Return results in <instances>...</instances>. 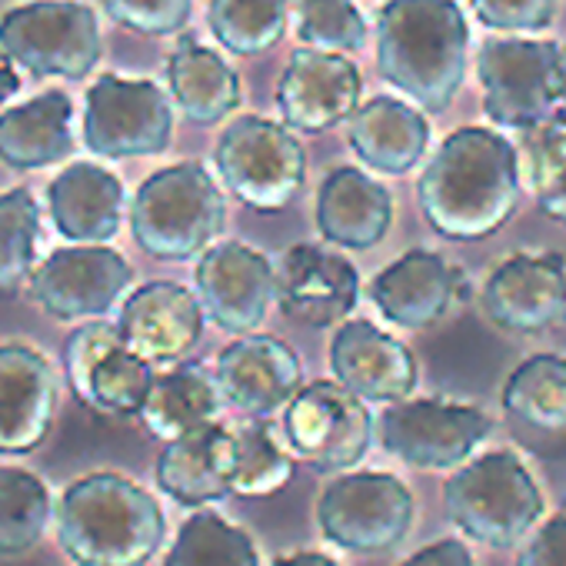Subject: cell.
Wrapping results in <instances>:
<instances>
[{"instance_id":"obj_1","label":"cell","mask_w":566,"mask_h":566,"mask_svg":"<svg viewBox=\"0 0 566 566\" xmlns=\"http://www.w3.org/2000/svg\"><path fill=\"white\" fill-rule=\"evenodd\" d=\"M523 174L516 147L483 127L453 130L417 180L427 223L447 240H486L520 207Z\"/></svg>"},{"instance_id":"obj_2","label":"cell","mask_w":566,"mask_h":566,"mask_svg":"<svg viewBox=\"0 0 566 566\" xmlns=\"http://www.w3.org/2000/svg\"><path fill=\"white\" fill-rule=\"evenodd\" d=\"M470 28L457 0H387L377 14V67L420 111L443 114L467 77Z\"/></svg>"},{"instance_id":"obj_3","label":"cell","mask_w":566,"mask_h":566,"mask_svg":"<svg viewBox=\"0 0 566 566\" xmlns=\"http://www.w3.org/2000/svg\"><path fill=\"white\" fill-rule=\"evenodd\" d=\"M57 539L77 566H147L167 539V516L140 483L91 473L57 500Z\"/></svg>"},{"instance_id":"obj_4","label":"cell","mask_w":566,"mask_h":566,"mask_svg":"<svg viewBox=\"0 0 566 566\" xmlns=\"http://www.w3.org/2000/svg\"><path fill=\"white\" fill-rule=\"evenodd\" d=\"M223 220V190L197 160L150 174L130 203V233L154 260H190L203 253L213 247Z\"/></svg>"},{"instance_id":"obj_5","label":"cell","mask_w":566,"mask_h":566,"mask_svg":"<svg viewBox=\"0 0 566 566\" xmlns=\"http://www.w3.org/2000/svg\"><path fill=\"white\" fill-rule=\"evenodd\" d=\"M543 493L526 463L510 450L467 460L443 486L450 523L473 543L510 549L543 516Z\"/></svg>"},{"instance_id":"obj_6","label":"cell","mask_w":566,"mask_h":566,"mask_svg":"<svg viewBox=\"0 0 566 566\" xmlns=\"http://www.w3.org/2000/svg\"><path fill=\"white\" fill-rule=\"evenodd\" d=\"M213 160L223 187L263 213L287 210L307 184V154L297 130L253 114L227 124Z\"/></svg>"},{"instance_id":"obj_7","label":"cell","mask_w":566,"mask_h":566,"mask_svg":"<svg viewBox=\"0 0 566 566\" xmlns=\"http://www.w3.org/2000/svg\"><path fill=\"white\" fill-rule=\"evenodd\" d=\"M4 48L31 77L84 81L104 51L97 14L81 0H34L0 18Z\"/></svg>"},{"instance_id":"obj_8","label":"cell","mask_w":566,"mask_h":566,"mask_svg":"<svg viewBox=\"0 0 566 566\" xmlns=\"http://www.w3.org/2000/svg\"><path fill=\"white\" fill-rule=\"evenodd\" d=\"M483 111L493 124L523 130L563 107L559 44L530 38H490L476 54Z\"/></svg>"},{"instance_id":"obj_9","label":"cell","mask_w":566,"mask_h":566,"mask_svg":"<svg viewBox=\"0 0 566 566\" xmlns=\"http://www.w3.org/2000/svg\"><path fill=\"white\" fill-rule=\"evenodd\" d=\"M417 503L410 486L394 473H344L317 500L321 533L360 556L390 553L413 526Z\"/></svg>"},{"instance_id":"obj_10","label":"cell","mask_w":566,"mask_h":566,"mask_svg":"<svg viewBox=\"0 0 566 566\" xmlns=\"http://www.w3.org/2000/svg\"><path fill=\"white\" fill-rule=\"evenodd\" d=\"M283 433L291 453L317 473L354 470L374 443V417L367 400L340 380H317L297 390L283 407Z\"/></svg>"},{"instance_id":"obj_11","label":"cell","mask_w":566,"mask_h":566,"mask_svg":"<svg viewBox=\"0 0 566 566\" xmlns=\"http://www.w3.org/2000/svg\"><path fill=\"white\" fill-rule=\"evenodd\" d=\"M170 137H174V107L160 84L104 74L87 91L84 144L97 157L104 160L157 157L170 147Z\"/></svg>"},{"instance_id":"obj_12","label":"cell","mask_w":566,"mask_h":566,"mask_svg":"<svg viewBox=\"0 0 566 566\" xmlns=\"http://www.w3.org/2000/svg\"><path fill=\"white\" fill-rule=\"evenodd\" d=\"M64 374L74 397L107 417H140L157 380L154 364L134 354L117 324H84L64 344Z\"/></svg>"},{"instance_id":"obj_13","label":"cell","mask_w":566,"mask_h":566,"mask_svg":"<svg viewBox=\"0 0 566 566\" xmlns=\"http://www.w3.org/2000/svg\"><path fill=\"white\" fill-rule=\"evenodd\" d=\"M493 420L467 403L400 400L380 413V443L417 470H457L490 437Z\"/></svg>"},{"instance_id":"obj_14","label":"cell","mask_w":566,"mask_h":566,"mask_svg":"<svg viewBox=\"0 0 566 566\" xmlns=\"http://www.w3.org/2000/svg\"><path fill=\"white\" fill-rule=\"evenodd\" d=\"M134 283L130 263L104 243L54 250L31 276L34 301L57 321L104 317Z\"/></svg>"},{"instance_id":"obj_15","label":"cell","mask_w":566,"mask_h":566,"mask_svg":"<svg viewBox=\"0 0 566 566\" xmlns=\"http://www.w3.org/2000/svg\"><path fill=\"white\" fill-rule=\"evenodd\" d=\"M193 283L207 317L240 337L253 334L276 301V270L260 250L237 240L207 247L197 260Z\"/></svg>"},{"instance_id":"obj_16","label":"cell","mask_w":566,"mask_h":566,"mask_svg":"<svg viewBox=\"0 0 566 566\" xmlns=\"http://www.w3.org/2000/svg\"><path fill=\"white\" fill-rule=\"evenodd\" d=\"M364 77L347 54L301 48L276 84V111L297 134H324L350 120L360 107Z\"/></svg>"},{"instance_id":"obj_17","label":"cell","mask_w":566,"mask_h":566,"mask_svg":"<svg viewBox=\"0 0 566 566\" xmlns=\"http://www.w3.org/2000/svg\"><path fill=\"white\" fill-rule=\"evenodd\" d=\"M357 301L360 273L347 256L321 243H294L283 253L276 270V304L283 317L324 331L350 321Z\"/></svg>"},{"instance_id":"obj_18","label":"cell","mask_w":566,"mask_h":566,"mask_svg":"<svg viewBox=\"0 0 566 566\" xmlns=\"http://www.w3.org/2000/svg\"><path fill=\"white\" fill-rule=\"evenodd\" d=\"M483 314L510 334H539L566 317V260L516 253L486 276Z\"/></svg>"},{"instance_id":"obj_19","label":"cell","mask_w":566,"mask_h":566,"mask_svg":"<svg viewBox=\"0 0 566 566\" xmlns=\"http://www.w3.org/2000/svg\"><path fill=\"white\" fill-rule=\"evenodd\" d=\"M217 384L230 407L266 420L287 407L304 387V364L276 337L243 334L217 357Z\"/></svg>"},{"instance_id":"obj_20","label":"cell","mask_w":566,"mask_h":566,"mask_svg":"<svg viewBox=\"0 0 566 566\" xmlns=\"http://www.w3.org/2000/svg\"><path fill=\"white\" fill-rule=\"evenodd\" d=\"M203 304L174 280H154L137 287L120 311V334L134 354L150 364L184 360L203 334Z\"/></svg>"},{"instance_id":"obj_21","label":"cell","mask_w":566,"mask_h":566,"mask_svg":"<svg viewBox=\"0 0 566 566\" xmlns=\"http://www.w3.org/2000/svg\"><path fill=\"white\" fill-rule=\"evenodd\" d=\"M331 370L367 403H400L417 390V357L370 321H344L331 340Z\"/></svg>"},{"instance_id":"obj_22","label":"cell","mask_w":566,"mask_h":566,"mask_svg":"<svg viewBox=\"0 0 566 566\" xmlns=\"http://www.w3.org/2000/svg\"><path fill=\"white\" fill-rule=\"evenodd\" d=\"M57 413V377L44 354L24 344L0 347V453H34Z\"/></svg>"},{"instance_id":"obj_23","label":"cell","mask_w":566,"mask_h":566,"mask_svg":"<svg viewBox=\"0 0 566 566\" xmlns=\"http://www.w3.org/2000/svg\"><path fill=\"white\" fill-rule=\"evenodd\" d=\"M460 287V270L453 263L433 250H410L370 280V297L390 324L423 331L450 314Z\"/></svg>"},{"instance_id":"obj_24","label":"cell","mask_w":566,"mask_h":566,"mask_svg":"<svg viewBox=\"0 0 566 566\" xmlns=\"http://www.w3.org/2000/svg\"><path fill=\"white\" fill-rule=\"evenodd\" d=\"M157 486L180 506L220 503L233 493V430L207 423L170 443L157 457Z\"/></svg>"},{"instance_id":"obj_25","label":"cell","mask_w":566,"mask_h":566,"mask_svg":"<svg viewBox=\"0 0 566 566\" xmlns=\"http://www.w3.org/2000/svg\"><path fill=\"white\" fill-rule=\"evenodd\" d=\"M390 220L394 197L377 177L357 167H337L324 177L317 190V230L327 243L370 250L387 237Z\"/></svg>"},{"instance_id":"obj_26","label":"cell","mask_w":566,"mask_h":566,"mask_svg":"<svg viewBox=\"0 0 566 566\" xmlns=\"http://www.w3.org/2000/svg\"><path fill=\"white\" fill-rule=\"evenodd\" d=\"M124 184L101 164H71L48 187L54 227L71 243H107L124 223Z\"/></svg>"},{"instance_id":"obj_27","label":"cell","mask_w":566,"mask_h":566,"mask_svg":"<svg viewBox=\"0 0 566 566\" xmlns=\"http://www.w3.org/2000/svg\"><path fill=\"white\" fill-rule=\"evenodd\" d=\"M354 154L387 177L410 174L430 144V124L420 107L400 97H374L350 117L347 134Z\"/></svg>"},{"instance_id":"obj_28","label":"cell","mask_w":566,"mask_h":566,"mask_svg":"<svg viewBox=\"0 0 566 566\" xmlns=\"http://www.w3.org/2000/svg\"><path fill=\"white\" fill-rule=\"evenodd\" d=\"M500 403L533 450L543 443H556V453L566 450V357L536 354L523 360L506 377Z\"/></svg>"},{"instance_id":"obj_29","label":"cell","mask_w":566,"mask_h":566,"mask_svg":"<svg viewBox=\"0 0 566 566\" xmlns=\"http://www.w3.org/2000/svg\"><path fill=\"white\" fill-rule=\"evenodd\" d=\"M74 104L64 91H44L34 101L0 114V160L14 170H41L74 154Z\"/></svg>"},{"instance_id":"obj_30","label":"cell","mask_w":566,"mask_h":566,"mask_svg":"<svg viewBox=\"0 0 566 566\" xmlns=\"http://www.w3.org/2000/svg\"><path fill=\"white\" fill-rule=\"evenodd\" d=\"M167 84L177 111L193 124H217L240 107L237 71L210 48L184 38L167 61Z\"/></svg>"},{"instance_id":"obj_31","label":"cell","mask_w":566,"mask_h":566,"mask_svg":"<svg viewBox=\"0 0 566 566\" xmlns=\"http://www.w3.org/2000/svg\"><path fill=\"white\" fill-rule=\"evenodd\" d=\"M223 403L227 400L220 394L217 374H207L200 364H180L167 374H157L140 420L157 440L170 443L190 430L217 423Z\"/></svg>"},{"instance_id":"obj_32","label":"cell","mask_w":566,"mask_h":566,"mask_svg":"<svg viewBox=\"0 0 566 566\" xmlns=\"http://www.w3.org/2000/svg\"><path fill=\"white\" fill-rule=\"evenodd\" d=\"M520 174L546 217L566 223V107L520 130Z\"/></svg>"},{"instance_id":"obj_33","label":"cell","mask_w":566,"mask_h":566,"mask_svg":"<svg viewBox=\"0 0 566 566\" xmlns=\"http://www.w3.org/2000/svg\"><path fill=\"white\" fill-rule=\"evenodd\" d=\"M57 520L54 496L41 476L0 467V556L31 553Z\"/></svg>"},{"instance_id":"obj_34","label":"cell","mask_w":566,"mask_h":566,"mask_svg":"<svg viewBox=\"0 0 566 566\" xmlns=\"http://www.w3.org/2000/svg\"><path fill=\"white\" fill-rule=\"evenodd\" d=\"M294 0H210L207 28L237 57H256L287 34Z\"/></svg>"},{"instance_id":"obj_35","label":"cell","mask_w":566,"mask_h":566,"mask_svg":"<svg viewBox=\"0 0 566 566\" xmlns=\"http://www.w3.org/2000/svg\"><path fill=\"white\" fill-rule=\"evenodd\" d=\"M164 566H260L256 543L247 530L220 513L197 510L177 533Z\"/></svg>"},{"instance_id":"obj_36","label":"cell","mask_w":566,"mask_h":566,"mask_svg":"<svg viewBox=\"0 0 566 566\" xmlns=\"http://www.w3.org/2000/svg\"><path fill=\"white\" fill-rule=\"evenodd\" d=\"M294 476V453H287L273 430L256 420L233 430V493L237 496H270Z\"/></svg>"},{"instance_id":"obj_37","label":"cell","mask_w":566,"mask_h":566,"mask_svg":"<svg viewBox=\"0 0 566 566\" xmlns=\"http://www.w3.org/2000/svg\"><path fill=\"white\" fill-rule=\"evenodd\" d=\"M41 240V207L18 187L0 197V291H14L34 273Z\"/></svg>"},{"instance_id":"obj_38","label":"cell","mask_w":566,"mask_h":566,"mask_svg":"<svg viewBox=\"0 0 566 566\" xmlns=\"http://www.w3.org/2000/svg\"><path fill=\"white\" fill-rule=\"evenodd\" d=\"M294 28L307 48L357 54L367 44V21L354 0H297Z\"/></svg>"},{"instance_id":"obj_39","label":"cell","mask_w":566,"mask_h":566,"mask_svg":"<svg viewBox=\"0 0 566 566\" xmlns=\"http://www.w3.org/2000/svg\"><path fill=\"white\" fill-rule=\"evenodd\" d=\"M111 21L144 38L180 34L190 21L193 0H101Z\"/></svg>"},{"instance_id":"obj_40","label":"cell","mask_w":566,"mask_h":566,"mask_svg":"<svg viewBox=\"0 0 566 566\" xmlns=\"http://www.w3.org/2000/svg\"><path fill=\"white\" fill-rule=\"evenodd\" d=\"M476 21L490 31H543L553 24L559 0H470Z\"/></svg>"},{"instance_id":"obj_41","label":"cell","mask_w":566,"mask_h":566,"mask_svg":"<svg viewBox=\"0 0 566 566\" xmlns=\"http://www.w3.org/2000/svg\"><path fill=\"white\" fill-rule=\"evenodd\" d=\"M516 566H566V513H556L536 530V536L520 549Z\"/></svg>"},{"instance_id":"obj_42","label":"cell","mask_w":566,"mask_h":566,"mask_svg":"<svg viewBox=\"0 0 566 566\" xmlns=\"http://www.w3.org/2000/svg\"><path fill=\"white\" fill-rule=\"evenodd\" d=\"M400 566H473V553L467 549V543L447 536V539H437V543L417 549Z\"/></svg>"},{"instance_id":"obj_43","label":"cell","mask_w":566,"mask_h":566,"mask_svg":"<svg viewBox=\"0 0 566 566\" xmlns=\"http://www.w3.org/2000/svg\"><path fill=\"white\" fill-rule=\"evenodd\" d=\"M21 74H18V61L0 48V107H4L18 91H21Z\"/></svg>"},{"instance_id":"obj_44","label":"cell","mask_w":566,"mask_h":566,"mask_svg":"<svg viewBox=\"0 0 566 566\" xmlns=\"http://www.w3.org/2000/svg\"><path fill=\"white\" fill-rule=\"evenodd\" d=\"M273 566H340V563L324 553H291V556H276Z\"/></svg>"},{"instance_id":"obj_45","label":"cell","mask_w":566,"mask_h":566,"mask_svg":"<svg viewBox=\"0 0 566 566\" xmlns=\"http://www.w3.org/2000/svg\"><path fill=\"white\" fill-rule=\"evenodd\" d=\"M559 94H563V107H566V44L559 48Z\"/></svg>"},{"instance_id":"obj_46","label":"cell","mask_w":566,"mask_h":566,"mask_svg":"<svg viewBox=\"0 0 566 566\" xmlns=\"http://www.w3.org/2000/svg\"><path fill=\"white\" fill-rule=\"evenodd\" d=\"M563 513H566V506H563Z\"/></svg>"}]
</instances>
